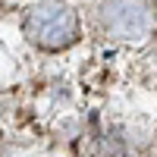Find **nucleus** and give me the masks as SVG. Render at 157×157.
I'll return each instance as SVG.
<instances>
[{"label": "nucleus", "mask_w": 157, "mask_h": 157, "mask_svg": "<svg viewBox=\"0 0 157 157\" xmlns=\"http://www.w3.org/2000/svg\"><path fill=\"white\" fill-rule=\"evenodd\" d=\"M25 38L41 50H66L78 41L82 22L78 13L63 0H41L25 13Z\"/></svg>", "instance_id": "obj_1"}, {"label": "nucleus", "mask_w": 157, "mask_h": 157, "mask_svg": "<svg viewBox=\"0 0 157 157\" xmlns=\"http://www.w3.org/2000/svg\"><path fill=\"white\" fill-rule=\"evenodd\" d=\"M94 19L98 32L116 44H145L157 32V13L148 0H104Z\"/></svg>", "instance_id": "obj_2"}]
</instances>
